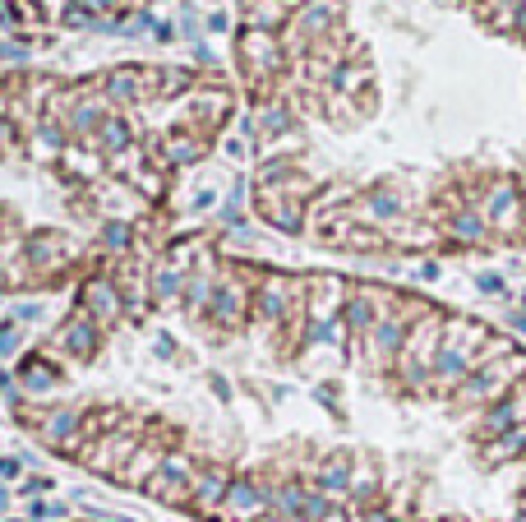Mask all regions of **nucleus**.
<instances>
[{
    "label": "nucleus",
    "instance_id": "f257e3e1",
    "mask_svg": "<svg viewBox=\"0 0 526 522\" xmlns=\"http://www.w3.org/2000/svg\"><path fill=\"white\" fill-rule=\"evenodd\" d=\"M526 379V356L521 351H503V356H490L480 360V366L453 388V403L457 407H484V403H499V397H508V388Z\"/></svg>",
    "mask_w": 526,
    "mask_h": 522
},
{
    "label": "nucleus",
    "instance_id": "f03ea898",
    "mask_svg": "<svg viewBox=\"0 0 526 522\" xmlns=\"http://www.w3.org/2000/svg\"><path fill=\"white\" fill-rule=\"evenodd\" d=\"M480 218H484V227H494V231H517V227H526V199H517L512 181H494Z\"/></svg>",
    "mask_w": 526,
    "mask_h": 522
},
{
    "label": "nucleus",
    "instance_id": "7ed1b4c3",
    "mask_svg": "<svg viewBox=\"0 0 526 522\" xmlns=\"http://www.w3.org/2000/svg\"><path fill=\"white\" fill-rule=\"evenodd\" d=\"M189 486H194V471H189V462H185V458H161V462H157V471L148 476V495L167 499V504L189 499Z\"/></svg>",
    "mask_w": 526,
    "mask_h": 522
},
{
    "label": "nucleus",
    "instance_id": "20e7f679",
    "mask_svg": "<svg viewBox=\"0 0 526 522\" xmlns=\"http://www.w3.org/2000/svg\"><path fill=\"white\" fill-rule=\"evenodd\" d=\"M259 314L263 319H287V310H300L305 305V283H291V277H268V283L259 287Z\"/></svg>",
    "mask_w": 526,
    "mask_h": 522
},
{
    "label": "nucleus",
    "instance_id": "39448f33",
    "mask_svg": "<svg viewBox=\"0 0 526 522\" xmlns=\"http://www.w3.org/2000/svg\"><path fill=\"white\" fill-rule=\"evenodd\" d=\"M268 495L272 490H263V486H254V480H231L226 486V508L240 517V522H254L259 513H268Z\"/></svg>",
    "mask_w": 526,
    "mask_h": 522
},
{
    "label": "nucleus",
    "instance_id": "423d86ee",
    "mask_svg": "<svg viewBox=\"0 0 526 522\" xmlns=\"http://www.w3.org/2000/svg\"><path fill=\"white\" fill-rule=\"evenodd\" d=\"M277 42H272V33L268 28H250L245 33V65H250V74L254 79H268L272 70H277Z\"/></svg>",
    "mask_w": 526,
    "mask_h": 522
},
{
    "label": "nucleus",
    "instance_id": "0eeeda50",
    "mask_svg": "<svg viewBox=\"0 0 526 522\" xmlns=\"http://www.w3.org/2000/svg\"><path fill=\"white\" fill-rule=\"evenodd\" d=\"M314 490H323V495H346L351 490V458L346 453H333L328 462L318 467V476H314Z\"/></svg>",
    "mask_w": 526,
    "mask_h": 522
},
{
    "label": "nucleus",
    "instance_id": "6e6552de",
    "mask_svg": "<svg viewBox=\"0 0 526 522\" xmlns=\"http://www.w3.org/2000/svg\"><path fill=\"white\" fill-rule=\"evenodd\" d=\"M226 486H231V480H226V471H217V467H208V471H198V476H194V486H189V495H194L198 504H204V508H217V504L226 499Z\"/></svg>",
    "mask_w": 526,
    "mask_h": 522
},
{
    "label": "nucleus",
    "instance_id": "1a4fd4ad",
    "mask_svg": "<svg viewBox=\"0 0 526 522\" xmlns=\"http://www.w3.org/2000/svg\"><path fill=\"white\" fill-rule=\"evenodd\" d=\"M355 218H365V222H397L401 218V199L388 194V190H374V194H365V204L355 209Z\"/></svg>",
    "mask_w": 526,
    "mask_h": 522
},
{
    "label": "nucleus",
    "instance_id": "9d476101",
    "mask_svg": "<svg viewBox=\"0 0 526 522\" xmlns=\"http://www.w3.org/2000/svg\"><path fill=\"white\" fill-rule=\"evenodd\" d=\"M213 314H217V324H240V314H245V292H240L235 283H222L213 292Z\"/></svg>",
    "mask_w": 526,
    "mask_h": 522
},
{
    "label": "nucleus",
    "instance_id": "9b49d317",
    "mask_svg": "<svg viewBox=\"0 0 526 522\" xmlns=\"http://www.w3.org/2000/svg\"><path fill=\"white\" fill-rule=\"evenodd\" d=\"M448 231H453L457 240H466V246H480V240L490 236L484 218H480V213H471V209H457V213H453V222H448Z\"/></svg>",
    "mask_w": 526,
    "mask_h": 522
},
{
    "label": "nucleus",
    "instance_id": "f8f14e48",
    "mask_svg": "<svg viewBox=\"0 0 526 522\" xmlns=\"http://www.w3.org/2000/svg\"><path fill=\"white\" fill-rule=\"evenodd\" d=\"M88 310H93V319H115V310H120L115 287L111 283H88Z\"/></svg>",
    "mask_w": 526,
    "mask_h": 522
},
{
    "label": "nucleus",
    "instance_id": "ddd939ff",
    "mask_svg": "<svg viewBox=\"0 0 526 522\" xmlns=\"http://www.w3.org/2000/svg\"><path fill=\"white\" fill-rule=\"evenodd\" d=\"M60 342H65V347H74L78 356H88V351L97 347V333H93V324H84V319H78V324H65Z\"/></svg>",
    "mask_w": 526,
    "mask_h": 522
},
{
    "label": "nucleus",
    "instance_id": "4468645a",
    "mask_svg": "<svg viewBox=\"0 0 526 522\" xmlns=\"http://www.w3.org/2000/svg\"><path fill=\"white\" fill-rule=\"evenodd\" d=\"M23 379H28L32 388H47V384H51V370H47V366H32V360H28V366H23Z\"/></svg>",
    "mask_w": 526,
    "mask_h": 522
},
{
    "label": "nucleus",
    "instance_id": "2eb2a0df",
    "mask_svg": "<svg viewBox=\"0 0 526 522\" xmlns=\"http://www.w3.org/2000/svg\"><path fill=\"white\" fill-rule=\"evenodd\" d=\"M171 157H176V163H189V157L198 153V144L194 139H171V148H167Z\"/></svg>",
    "mask_w": 526,
    "mask_h": 522
},
{
    "label": "nucleus",
    "instance_id": "dca6fc26",
    "mask_svg": "<svg viewBox=\"0 0 526 522\" xmlns=\"http://www.w3.org/2000/svg\"><path fill=\"white\" fill-rule=\"evenodd\" d=\"M102 144H106V148H120V144H125V130H120V120H106Z\"/></svg>",
    "mask_w": 526,
    "mask_h": 522
},
{
    "label": "nucleus",
    "instance_id": "f3484780",
    "mask_svg": "<svg viewBox=\"0 0 526 522\" xmlns=\"http://www.w3.org/2000/svg\"><path fill=\"white\" fill-rule=\"evenodd\" d=\"M74 430V412H60V416H51V439H65Z\"/></svg>",
    "mask_w": 526,
    "mask_h": 522
},
{
    "label": "nucleus",
    "instance_id": "a211bd4d",
    "mask_svg": "<svg viewBox=\"0 0 526 522\" xmlns=\"http://www.w3.org/2000/svg\"><path fill=\"white\" fill-rule=\"evenodd\" d=\"M263 130H287V111H281V107H272V111H263Z\"/></svg>",
    "mask_w": 526,
    "mask_h": 522
},
{
    "label": "nucleus",
    "instance_id": "6ab92c4d",
    "mask_svg": "<svg viewBox=\"0 0 526 522\" xmlns=\"http://www.w3.org/2000/svg\"><path fill=\"white\" fill-rule=\"evenodd\" d=\"M14 342H19V329L14 324H0V356H10Z\"/></svg>",
    "mask_w": 526,
    "mask_h": 522
},
{
    "label": "nucleus",
    "instance_id": "aec40b11",
    "mask_svg": "<svg viewBox=\"0 0 526 522\" xmlns=\"http://www.w3.org/2000/svg\"><path fill=\"white\" fill-rule=\"evenodd\" d=\"M176 287H180V277H176L171 268H167V273L157 277V296H176Z\"/></svg>",
    "mask_w": 526,
    "mask_h": 522
},
{
    "label": "nucleus",
    "instance_id": "412c9836",
    "mask_svg": "<svg viewBox=\"0 0 526 522\" xmlns=\"http://www.w3.org/2000/svg\"><path fill=\"white\" fill-rule=\"evenodd\" d=\"M125 240H130V231H125V227H111V231H106V246H111V250H120Z\"/></svg>",
    "mask_w": 526,
    "mask_h": 522
},
{
    "label": "nucleus",
    "instance_id": "4be33fe9",
    "mask_svg": "<svg viewBox=\"0 0 526 522\" xmlns=\"http://www.w3.org/2000/svg\"><path fill=\"white\" fill-rule=\"evenodd\" d=\"M355 522H392V513H388V508H365Z\"/></svg>",
    "mask_w": 526,
    "mask_h": 522
},
{
    "label": "nucleus",
    "instance_id": "5701e85b",
    "mask_svg": "<svg viewBox=\"0 0 526 522\" xmlns=\"http://www.w3.org/2000/svg\"><path fill=\"white\" fill-rule=\"evenodd\" d=\"M480 292H503V277H490V273H484V277H480Z\"/></svg>",
    "mask_w": 526,
    "mask_h": 522
},
{
    "label": "nucleus",
    "instance_id": "b1692460",
    "mask_svg": "<svg viewBox=\"0 0 526 522\" xmlns=\"http://www.w3.org/2000/svg\"><path fill=\"white\" fill-rule=\"evenodd\" d=\"M323 522H351V517H346V508H337V504H333L328 513H323Z\"/></svg>",
    "mask_w": 526,
    "mask_h": 522
},
{
    "label": "nucleus",
    "instance_id": "393cba45",
    "mask_svg": "<svg viewBox=\"0 0 526 522\" xmlns=\"http://www.w3.org/2000/svg\"><path fill=\"white\" fill-rule=\"evenodd\" d=\"M14 471H19V462H14V458H0V476H14Z\"/></svg>",
    "mask_w": 526,
    "mask_h": 522
},
{
    "label": "nucleus",
    "instance_id": "a878e982",
    "mask_svg": "<svg viewBox=\"0 0 526 522\" xmlns=\"http://www.w3.org/2000/svg\"><path fill=\"white\" fill-rule=\"evenodd\" d=\"M5 522H14V517H5Z\"/></svg>",
    "mask_w": 526,
    "mask_h": 522
},
{
    "label": "nucleus",
    "instance_id": "bb28decb",
    "mask_svg": "<svg viewBox=\"0 0 526 522\" xmlns=\"http://www.w3.org/2000/svg\"><path fill=\"white\" fill-rule=\"evenodd\" d=\"M521 458H526V453H521Z\"/></svg>",
    "mask_w": 526,
    "mask_h": 522
},
{
    "label": "nucleus",
    "instance_id": "cd10ccee",
    "mask_svg": "<svg viewBox=\"0 0 526 522\" xmlns=\"http://www.w3.org/2000/svg\"><path fill=\"white\" fill-rule=\"evenodd\" d=\"M453 522H457V517H453Z\"/></svg>",
    "mask_w": 526,
    "mask_h": 522
}]
</instances>
